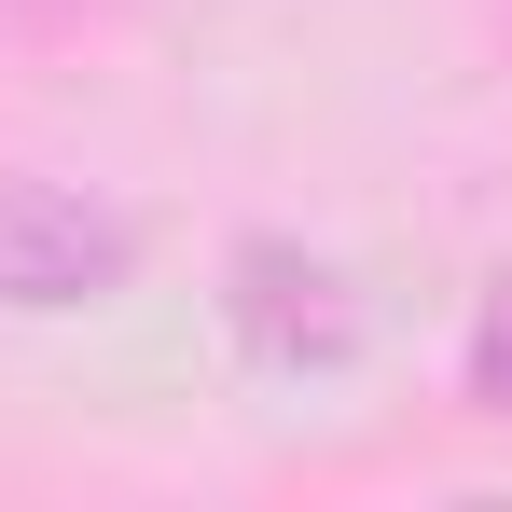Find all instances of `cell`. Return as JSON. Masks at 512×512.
<instances>
[{
	"label": "cell",
	"mask_w": 512,
	"mask_h": 512,
	"mask_svg": "<svg viewBox=\"0 0 512 512\" xmlns=\"http://www.w3.org/2000/svg\"><path fill=\"white\" fill-rule=\"evenodd\" d=\"M111 291H139V222L70 180L0 167V319H84Z\"/></svg>",
	"instance_id": "2"
},
{
	"label": "cell",
	"mask_w": 512,
	"mask_h": 512,
	"mask_svg": "<svg viewBox=\"0 0 512 512\" xmlns=\"http://www.w3.org/2000/svg\"><path fill=\"white\" fill-rule=\"evenodd\" d=\"M457 388H471L485 416H512V263L485 277V305H471V333H457Z\"/></svg>",
	"instance_id": "3"
},
{
	"label": "cell",
	"mask_w": 512,
	"mask_h": 512,
	"mask_svg": "<svg viewBox=\"0 0 512 512\" xmlns=\"http://www.w3.org/2000/svg\"><path fill=\"white\" fill-rule=\"evenodd\" d=\"M222 346L277 388H333L374 346V291H360V263L305 250V236H236L222 250Z\"/></svg>",
	"instance_id": "1"
}]
</instances>
